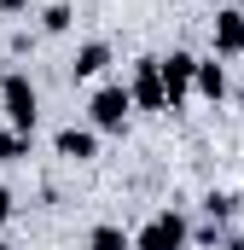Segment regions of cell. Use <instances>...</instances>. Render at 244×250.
I'll return each instance as SVG.
<instances>
[{
	"instance_id": "7a4b0ae2",
	"label": "cell",
	"mask_w": 244,
	"mask_h": 250,
	"mask_svg": "<svg viewBox=\"0 0 244 250\" xmlns=\"http://www.w3.org/2000/svg\"><path fill=\"white\" fill-rule=\"evenodd\" d=\"M134 250H186V215H175V209L151 215V221L140 227V239H134Z\"/></svg>"
},
{
	"instance_id": "6da1fadb",
	"label": "cell",
	"mask_w": 244,
	"mask_h": 250,
	"mask_svg": "<svg viewBox=\"0 0 244 250\" xmlns=\"http://www.w3.org/2000/svg\"><path fill=\"white\" fill-rule=\"evenodd\" d=\"M0 105H6V123L18 128V134H29V128H35V117H41V111H35L41 99H35L29 76H6V82H0Z\"/></svg>"
},
{
	"instance_id": "7c38bea8",
	"label": "cell",
	"mask_w": 244,
	"mask_h": 250,
	"mask_svg": "<svg viewBox=\"0 0 244 250\" xmlns=\"http://www.w3.org/2000/svg\"><path fill=\"white\" fill-rule=\"evenodd\" d=\"M41 23H47L53 35H59V29H70V6H47V18H41Z\"/></svg>"
},
{
	"instance_id": "5b68a950",
	"label": "cell",
	"mask_w": 244,
	"mask_h": 250,
	"mask_svg": "<svg viewBox=\"0 0 244 250\" xmlns=\"http://www.w3.org/2000/svg\"><path fill=\"white\" fill-rule=\"evenodd\" d=\"M128 99H140L145 111H169V99H163V76H157V59H140L134 70V93Z\"/></svg>"
},
{
	"instance_id": "52a82bcc",
	"label": "cell",
	"mask_w": 244,
	"mask_h": 250,
	"mask_svg": "<svg viewBox=\"0 0 244 250\" xmlns=\"http://www.w3.org/2000/svg\"><path fill=\"white\" fill-rule=\"evenodd\" d=\"M215 47L221 53H244V12H221L215 18Z\"/></svg>"
},
{
	"instance_id": "ac0fdd59",
	"label": "cell",
	"mask_w": 244,
	"mask_h": 250,
	"mask_svg": "<svg viewBox=\"0 0 244 250\" xmlns=\"http://www.w3.org/2000/svg\"><path fill=\"white\" fill-rule=\"evenodd\" d=\"M239 250H244V245H239Z\"/></svg>"
},
{
	"instance_id": "ba28073f",
	"label": "cell",
	"mask_w": 244,
	"mask_h": 250,
	"mask_svg": "<svg viewBox=\"0 0 244 250\" xmlns=\"http://www.w3.org/2000/svg\"><path fill=\"white\" fill-rule=\"evenodd\" d=\"M192 87H198V93H209V99H221V93H227V70H221L215 59L198 64V70H192Z\"/></svg>"
},
{
	"instance_id": "277c9868",
	"label": "cell",
	"mask_w": 244,
	"mask_h": 250,
	"mask_svg": "<svg viewBox=\"0 0 244 250\" xmlns=\"http://www.w3.org/2000/svg\"><path fill=\"white\" fill-rule=\"evenodd\" d=\"M128 111H134V99H128V87H99L93 93V128H105V134H117L128 123Z\"/></svg>"
},
{
	"instance_id": "2e32d148",
	"label": "cell",
	"mask_w": 244,
	"mask_h": 250,
	"mask_svg": "<svg viewBox=\"0 0 244 250\" xmlns=\"http://www.w3.org/2000/svg\"><path fill=\"white\" fill-rule=\"evenodd\" d=\"M0 250H12V245H6V239H0Z\"/></svg>"
},
{
	"instance_id": "5bb4252c",
	"label": "cell",
	"mask_w": 244,
	"mask_h": 250,
	"mask_svg": "<svg viewBox=\"0 0 244 250\" xmlns=\"http://www.w3.org/2000/svg\"><path fill=\"white\" fill-rule=\"evenodd\" d=\"M6 215H12V192L0 187V221H6Z\"/></svg>"
},
{
	"instance_id": "3957f363",
	"label": "cell",
	"mask_w": 244,
	"mask_h": 250,
	"mask_svg": "<svg viewBox=\"0 0 244 250\" xmlns=\"http://www.w3.org/2000/svg\"><path fill=\"white\" fill-rule=\"evenodd\" d=\"M192 70H198V59H192V53H169V59H157L163 99H169V105H181L186 93H192Z\"/></svg>"
},
{
	"instance_id": "30bf717a",
	"label": "cell",
	"mask_w": 244,
	"mask_h": 250,
	"mask_svg": "<svg viewBox=\"0 0 244 250\" xmlns=\"http://www.w3.org/2000/svg\"><path fill=\"white\" fill-rule=\"evenodd\" d=\"M87 250H134V239H128L122 227H93V239H87Z\"/></svg>"
},
{
	"instance_id": "9a60e30c",
	"label": "cell",
	"mask_w": 244,
	"mask_h": 250,
	"mask_svg": "<svg viewBox=\"0 0 244 250\" xmlns=\"http://www.w3.org/2000/svg\"><path fill=\"white\" fill-rule=\"evenodd\" d=\"M0 6H6V12H18V6H23V0H0Z\"/></svg>"
},
{
	"instance_id": "8fae6325",
	"label": "cell",
	"mask_w": 244,
	"mask_h": 250,
	"mask_svg": "<svg viewBox=\"0 0 244 250\" xmlns=\"http://www.w3.org/2000/svg\"><path fill=\"white\" fill-rule=\"evenodd\" d=\"M18 157H29V134H0V163H18Z\"/></svg>"
},
{
	"instance_id": "4fadbf2b",
	"label": "cell",
	"mask_w": 244,
	"mask_h": 250,
	"mask_svg": "<svg viewBox=\"0 0 244 250\" xmlns=\"http://www.w3.org/2000/svg\"><path fill=\"white\" fill-rule=\"evenodd\" d=\"M209 215H215V221L233 215V198H227V192H209Z\"/></svg>"
},
{
	"instance_id": "9c48e42d",
	"label": "cell",
	"mask_w": 244,
	"mask_h": 250,
	"mask_svg": "<svg viewBox=\"0 0 244 250\" xmlns=\"http://www.w3.org/2000/svg\"><path fill=\"white\" fill-rule=\"evenodd\" d=\"M105 64H111V47H105V41H87V47L76 53V76H99Z\"/></svg>"
},
{
	"instance_id": "e0dca14e",
	"label": "cell",
	"mask_w": 244,
	"mask_h": 250,
	"mask_svg": "<svg viewBox=\"0 0 244 250\" xmlns=\"http://www.w3.org/2000/svg\"><path fill=\"white\" fill-rule=\"evenodd\" d=\"M233 250H239V245H233Z\"/></svg>"
},
{
	"instance_id": "8992f818",
	"label": "cell",
	"mask_w": 244,
	"mask_h": 250,
	"mask_svg": "<svg viewBox=\"0 0 244 250\" xmlns=\"http://www.w3.org/2000/svg\"><path fill=\"white\" fill-rule=\"evenodd\" d=\"M93 151H99L93 128H64V134H59V157H76V163H87Z\"/></svg>"
}]
</instances>
